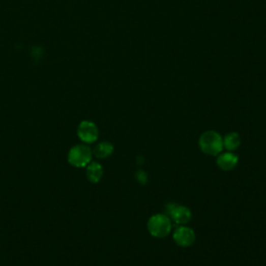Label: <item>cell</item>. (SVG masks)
<instances>
[{
    "mask_svg": "<svg viewBox=\"0 0 266 266\" xmlns=\"http://www.w3.org/2000/svg\"><path fill=\"white\" fill-rule=\"evenodd\" d=\"M201 151L209 156H217L224 150L222 135L214 130H208L201 134L199 138Z\"/></svg>",
    "mask_w": 266,
    "mask_h": 266,
    "instance_id": "1",
    "label": "cell"
},
{
    "mask_svg": "<svg viewBox=\"0 0 266 266\" xmlns=\"http://www.w3.org/2000/svg\"><path fill=\"white\" fill-rule=\"evenodd\" d=\"M238 161H239L238 156L235 155L233 152H226V153L219 154L216 158L217 166L225 172L234 170L238 164Z\"/></svg>",
    "mask_w": 266,
    "mask_h": 266,
    "instance_id": "7",
    "label": "cell"
},
{
    "mask_svg": "<svg viewBox=\"0 0 266 266\" xmlns=\"http://www.w3.org/2000/svg\"><path fill=\"white\" fill-rule=\"evenodd\" d=\"M166 212L167 215L170 216V219L180 226L188 224L192 217L191 210L188 207L175 203L167 204Z\"/></svg>",
    "mask_w": 266,
    "mask_h": 266,
    "instance_id": "4",
    "label": "cell"
},
{
    "mask_svg": "<svg viewBox=\"0 0 266 266\" xmlns=\"http://www.w3.org/2000/svg\"><path fill=\"white\" fill-rule=\"evenodd\" d=\"M77 136L83 143H94L99 137V129L92 121H82L77 128Z\"/></svg>",
    "mask_w": 266,
    "mask_h": 266,
    "instance_id": "5",
    "label": "cell"
},
{
    "mask_svg": "<svg viewBox=\"0 0 266 266\" xmlns=\"http://www.w3.org/2000/svg\"><path fill=\"white\" fill-rule=\"evenodd\" d=\"M93 157V151L86 143L76 144L72 147L68 153V162L75 167H84L91 161Z\"/></svg>",
    "mask_w": 266,
    "mask_h": 266,
    "instance_id": "3",
    "label": "cell"
},
{
    "mask_svg": "<svg viewBox=\"0 0 266 266\" xmlns=\"http://www.w3.org/2000/svg\"><path fill=\"white\" fill-rule=\"evenodd\" d=\"M136 179H137V181L140 182L141 184H146L147 181H148V180H147V179H148V176H147V174L144 173V172L139 171V172H137V174H136Z\"/></svg>",
    "mask_w": 266,
    "mask_h": 266,
    "instance_id": "11",
    "label": "cell"
},
{
    "mask_svg": "<svg viewBox=\"0 0 266 266\" xmlns=\"http://www.w3.org/2000/svg\"><path fill=\"white\" fill-rule=\"evenodd\" d=\"M103 176V166L96 161H91L86 165V177L91 183H98Z\"/></svg>",
    "mask_w": 266,
    "mask_h": 266,
    "instance_id": "8",
    "label": "cell"
},
{
    "mask_svg": "<svg viewBox=\"0 0 266 266\" xmlns=\"http://www.w3.org/2000/svg\"><path fill=\"white\" fill-rule=\"evenodd\" d=\"M147 228L151 236L154 238H164L171 233L173 225L170 216L163 213H158L150 217Z\"/></svg>",
    "mask_w": 266,
    "mask_h": 266,
    "instance_id": "2",
    "label": "cell"
},
{
    "mask_svg": "<svg viewBox=\"0 0 266 266\" xmlns=\"http://www.w3.org/2000/svg\"><path fill=\"white\" fill-rule=\"evenodd\" d=\"M223 142L224 149H226L228 152H233L240 146V135L237 132H230L223 138Z\"/></svg>",
    "mask_w": 266,
    "mask_h": 266,
    "instance_id": "10",
    "label": "cell"
},
{
    "mask_svg": "<svg viewBox=\"0 0 266 266\" xmlns=\"http://www.w3.org/2000/svg\"><path fill=\"white\" fill-rule=\"evenodd\" d=\"M113 144L109 141H101L97 143L93 149V154L99 159H105L112 155L113 153Z\"/></svg>",
    "mask_w": 266,
    "mask_h": 266,
    "instance_id": "9",
    "label": "cell"
},
{
    "mask_svg": "<svg viewBox=\"0 0 266 266\" xmlns=\"http://www.w3.org/2000/svg\"><path fill=\"white\" fill-rule=\"evenodd\" d=\"M175 244L181 248H189L196 243V233L185 225L178 227L173 233Z\"/></svg>",
    "mask_w": 266,
    "mask_h": 266,
    "instance_id": "6",
    "label": "cell"
}]
</instances>
